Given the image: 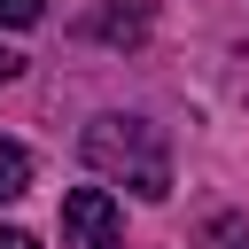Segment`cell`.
Segmentation results:
<instances>
[{"mask_svg": "<svg viewBox=\"0 0 249 249\" xmlns=\"http://www.w3.org/2000/svg\"><path fill=\"white\" fill-rule=\"evenodd\" d=\"M23 187H31V156H23L16 140H0V202H16Z\"/></svg>", "mask_w": 249, "mask_h": 249, "instance_id": "obj_3", "label": "cell"}, {"mask_svg": "<svg viewBox=\"0 0 249 249\" xmlns=\"http://www.w3.org/2000/svg\"><path fill=\"white\" fill-rule=\"evenodd\" d=\"M39 16H47V0H0V23H16V31L39 23Z\"/></svg>", "mask_w": 249, "mask_h": 249, "instance_id": "obj_5", "label": "cell"}, {"mask_svg": "<svg viewBox=\"0 0 249 249\" xmlns=\"http://www.w3.org/2000/svg\"><path fill=\"white\" fill-rule=\"evenodd\" d=\"M8 70H16V54H8V47H0V78H8Z\"/></svg>", "mask_w": 249, "mask_h": 249, "instance_id": "obj_7", "label": "cell"}, {"mask_svg": "<svg viewBox=\"0 0 249 249\" xmlns=\"http://www.w3.org/2000/svg\"><path fill=\"white\" fill-rule=\"evenodd\" d=\"M86 163L101 179H124L132 195L163 202L171 195V156H163V132L140 124V117H93L86 124Z\"/></svg>", "mask_w": 249, "mask_h": 249, "instance_id": "obj_1", "label": "cell"}, {"mask_svg": "<svg viewBox=\"0 0 249 249\" xmlns=\"http://www.w3.org/2000/svg\"><path fill=\"white\" fill-rule=\"evenodd\" d=\"M202 249H249V218H233V210L210 218V226H202Z\"/></svg>", "mask_w": 249, "mask_h": 249, "instance_id": "obj_4", "label": "cell"}, {"mask_svg": "<svg viewBox=\"0 0 249 249\" xmlns=\"http://www.w3.org/2000/svg\"><path fill=\"white\" fill-rule=\"evenodd\" d=\"M0 249H39L31 233H16V226H0Z\"/></svg>", "mask_w": 249, "mask_h": 249, "instance_id": "obj_6", "label": "cell"}, {"mask_svg": "<svg viewBox=\"0 0 249 249\" xmlns=\"http://www.w3.org/2000/svg\"><path fill=\"white\" fill-rule=\"evenodd\" d=\"M124 241V210L101 187H70L62 195V249H117Z\"/></svg>", "mask_w": 249, "mask_h": 249, "instance_id": "obj_2", "label": "cell"}]
</instances>
